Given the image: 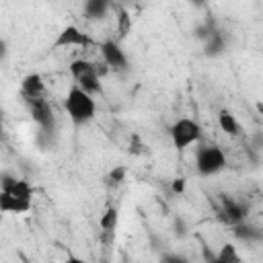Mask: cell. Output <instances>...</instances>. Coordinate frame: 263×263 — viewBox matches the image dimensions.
<instances>
[{"label": "cell", "instance_id": "6da1fadb", "mask_svg": "<svg viewBox=\"0 0 263 263\" xmlns=\"http://www.w3.org/2000/svg\"><path fill=\"white\" fill-rule=\"evenodd\" d=\"M64 111L68 115V119L74 125H84L88 121L95 119L97 113V103H95V95L86 92L82 86L72 84L64 97Z\"/></svg>", "mask_w": 263, "mask_h": 263}, {"label": "cell", "instance_id": "7a4b0ae2", "mask_svg": "<svg viewBox=\"0 0 263 263\" xmlns=\"http://www.w3.org/2000/svg\"><path fill=\"white\" fill-rule=\"evenodd\" d=\"M228 160L218 144H199L195 150V171L201 177H214L226 168Z\"/></svg>", "mask_w": 263, "mask_h": 263}, {"label": "cell", "instance_id": "3957f363", "mask_svg": "<svg viewBox=\"0 0 263 263\" xmlns=\"http://www.w3.org/2000/svg\"><path fill=\"white\" fill-rule=\"evenodd\" d=\"M68 70H70V76H72L74 84L82 86L86 92H90V95H101L103 92L101 74H99V68H97L95 62L84 60V58H76V60L70 62Z\"/></svg>", "mask_w": 263, "mask_h": 263}, {"label": "cell", "instance_id": "277c9868", "mask_svg": "<svg viewBox=\"0 0 263 263\" xmlns=\"http://www.w3.org/2000/svg\"><path fill=\"white\" fill-rule=\"evenodd\" d=\"M168 136H171V142L175 146V150H187L191 148L193 144H199L201 142V125L193 119V117H179L171 129H168Z\"/></svg>", "mask_w": 263, "mask_h": 263}, {"label": "cell", "instance_id": "5b68a950", "mask_svg": "<svg viewBox=\"0 0 263 263\" xmlns=\"http://www.w3.org/2000/svg\"><path fill=\"white\" fill-rule=\"evenodd\" d=\"M27 113L31 115V119L39 125V129L43 134H53L55 129V115L51 109V103L47 101V97H37V99H23Z\"/></svg>", "mask_w": 263, "mask_h": 263}, {"label": "cell", "instance_id": "8992f818", "mask_svg": "<svg viewBox=\"0 0 263 263\" xmlns=\"http://www.w3.org/2000/svg\"><path fill=\"white\" fill-rule=\"evenodd\" d=\"M99 53L103 58V64L109 66V70H115V72H125L129 68V62H127V55L125 51L121 49L119 41L115 39H105L99 43Z\"/></svg>", "mask_w": 263, "mask_h": 263}, {"label": "cell", "instance_id": "52a82bcc", "mask_svg": "<svg viewBox=\"0 0 263 263\" xmlns=\"http://www.w3.org/2000/svg\"><path fill=\"white\" fill-rule=\"evenodd\" d=\"M218 216L224 224H228L230 228L245 222L247 216H249V205H245L242 201H236L234 197H228V195H220V210H218Z\"/></svg>", "mask_w": 263, "mask_h": 263}, {"label": "cell", "instance_id": "ba28073f", "mask_svg": "<svg viewBox=\"0 0 263 263\" xmlns=\"http://www.w3.org/2000/svg\"><path fill=\"white\" fill-rule=\"evenodd\" d=\"M90 43H92L90 37H88L82 29H78L76 25H66V27L58 33V37L53 39L51 47H53V49H66V47H80V49H84V47H88Z\"/></svg>", "mask_w": 263, "mask_h": 263}, {"label": "cell", "instance_id": "9c48e42d", "mask_svg": "<svg viewBox=\"0 0 263 263\" xmlns=\"http://www.w3.org/2000/svg\"><path fill=\"white\" fill-rule=\"evenodd\" d=\"M21 97L23 99H37L45 97V80L39 72H29L21 80Z\"/></svg>", "mask_w": 263, "mask_h": 263}, {"label": "cell", "instance_id": "30bf717a", "mask_svg": "<svg viewBox=\"0 0 263 263\" xmlns=\"http://www.w3.org/2000/svg\"><path fill=\"white\" fill-rule=\"evenodd\" d=\"M33 208V201H25L8 191H0V212L4 214H27Z\"/></svg>", "mask_w": 263, "mask_h": 263}, {"label": "cell", "instance_id": "8fae6325", "mask_svg": "<svg viewBox=\"0 0 263 263\" xmlns=\"http://www.w3.org/2000/svg\"><path fill=\"white\" fill-rule=\"evenodd\" d=\"M232 234L238 238V240H242V242H247V245H255V242H263V228H259V226H255V224H251V222H240V224H236V226H232Z\"/></svg>", "mask_w": 263, "mask_h": 263}, {"label": "cell", "instance_id": "7c38bea8", "mask_svg": "<svg viewBox=\"0 0 263 263\" xmlns=\"http://www.w3.org/2000/svg\"><path fill=\"white\" fill-rule=\"evenodd\" d=\"M226 45H228V39L226 35L220 31V29H214V33L203 41V55L208 58H218L226 51Z\"/></svg>", "mask_w": 263, "mask_h": 263}, {"label": "cell", "instance_id": "4fadbf2b", "mask_svg": "<svg viewBox=\"0 0 263 263\" xmlns=\"http://www.w3.org/2000/svg\"><path fill=\"white\" fill-rule=\"evenodd\" d=\"M218 127H220L226 136H230V138H238V136L242 134V127H240L238 119H236L234 113L228 111V109H220V111H218Z\"/></svg>", "mask_w": 263, "mask_h": 263}, {"label": "cell", "instance_id": "5bb4252c", "mask_svg": "<svg viewBox=\"0 0 263 263\" xmlns=\"http://www.w3.org/2000/svg\"><path fill=\"white\" fill-rule=\"evenodd\" d=\"M109 8H111V0H84L82 14L88 21H101L107 16Z\"/></svg>", "mask_w": 263, "mask_h": 263}, {"label": "cell", "instance_id": "9a60e30c", "mask_svg": "<svg viewBox=\"0 0 263 263\" xmlns=\"http://www.w3.org/2000/svg\"><path fill=\"white\" fill-rule=\"evenodd\" d=\"M117 222H119V210L115 205H109L99 218V226L103 232H113L117 228Z\"/></svg>", "mask_w": 263, "mask_h": 263}, {"label": "cell", "instance_id": "2e32d148", "mask_svg": "<svg viewBox=\"0 0 263 263\" xmlns=\"http://www.w3.org/2000/svg\"><path fill=\"white\" fill-rule=\"evenodd\" d=\"M240 261H242V257L232 242H224L220 247V251L216 253V263H240Z\"/></svg>", "mask_w": 263, "mask_h": 263}, {"label": "cell", "instance_id": "e0dca14e", "mask_svg": "<svg viewBox=\"0 0 263 263\" xmlns=\"http://www.w3.org/2000/svg\"><path fill=\"white\" fill-rule=\"evenodd\" d=\"M132 29V16L125 8H119L117 10V31H119V37H125Z\"/></svg>", "mask_w": 263, "mask_h": 263}, {"label": "cell", "instance_id": "ac0fdd59", "mask_svg": "<svg viewBox=\"0 0 263 263\" xmlns=\"http://www.w3.org/2000/svg\"><path fill=\"white\" fill-rule=\"evenodd\" d=\"M214 29H216V25H212L210 21H208V23H199V25L195 27V31H193V37L203 43V41L214 33Z\"/></svg>", "mask_w": 263, "mask_h": 263}, {"label": "cell", "instance_id": "d6986e66", "mask_svg": "<svg viewBox=\"0 0 263 263\" xmlns=\"http://www.w3.org/2000/svg\"><path fill=\"white\" fill-rule=\"evenodd\" d=\"M125 175H127V168L125 166H115V168H111V173L107 177V183L109 185H121L125 181Z\"/></svg>", "mask_w": 263, "mask_h": 263}, {"label": "cell", "instance_id": "ffe728a7", "mask_svg": "<svg viewBox=\"0 0 263 263\" xmlns=\"http://www.w3.org/2000/svg\"><path fill=\"white\" fill-rule=\"evenodd\" d=\"M185 189H187V181H185L183 177H175V179L171 181V191H173L175 195H183Z\"/></svg>", "mask_w": 263, "mask_h": 263}, {"label": "cell", "instance_id": "44dd1931", "mask_svg": "<svg viewBox=\"0 0 263 263\" xmlns=\"http://www.w3.org/2000/svg\"><path fill=\"white\" fill-rule=\"evenodd\" d=\"M160 261H164V263H183L185 257L183 255H177V253H164L160 257Z\"/></svg>", "mask_w": 263, "mask_h": 263}, {"label": "cell", "instance_id": "7402d4cb", "mask_svg": "<svg viewBox=\"0 0 263 263\" xmlns=\"http://www.w3.org/2000/svg\"><path fill=\"white\" fill-rule=\"evenodd\" d=\"M175 228H177L175 232H177L179 236H185V232H187V226H185V222H183V220H179V218H177V220H175Z\"/></svg>", "mask_w": 263, "mask_h": 263}]
</instances>
